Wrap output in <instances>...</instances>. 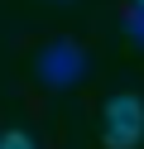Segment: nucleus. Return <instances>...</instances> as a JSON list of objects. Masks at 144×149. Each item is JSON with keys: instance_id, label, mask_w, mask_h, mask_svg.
Masks as SVG:
<instances>
[{"instance_id": "f03ea898", "label": "nucleus", "mask_w": 144, "mask_h": 149, "mask_svg": "<svg viewBox=\"0 0 144 149\" xmlns=\"http://www.w3.org/2000/svg\"><path fill=\"white\" fill-rule=\"evenodd\" d=\"M101 139L106 149H139L144 139V101L139 96H111L101 111Z\"/></svg>"}, {"instance_id": "39448f33", "label": "nucleus", "mask_w": 144, "mask_h": 149, "mask_svg": "<svg viewBox=\"0 0 144 149\" xmlns=\"http://www.w3.org/2000/svg\"><path fill=\"white\" fill-rule=\"evenodd\" d=\"M53 5H67V0H53Z\"/></svg>"}, {"instance_id": "20e7f679", "label": "nucleus", "mask_w": 144, "mask_h": 149, "mask_svg": "<svg viewBox=\"0 0 144 149\" xmlns=\"http://www.w3.org/2000/svg\"><path fill=\"white\" fill-rule=\"evenodd\" d=\"M0 149H38L34 135H24V130H5L0 135Z\"/></svg>"}, {"instance_id": "423d86ee", "label": "nucleus", "mask_w": 144, "mask_h": 149, "mask_svg": "<svg viewBox=\"0 0 144 149\" xmlns=\"http://www.w3.org/2000/svg\"><path fill=\"white\" fill-rule=\"evenodd\" d=\"M134 5H144V0H134Z\"/></svg>"}, {"instance_id": "7ed1b4c3", "label": "nucleus", "mask_w": 144, "mask_h": 149, "mask_svg": "<svg viewBox=\"0 0 144 149\" xmlns=\"http://www.w3.org/2000/svg\"><path fill=\"white\" fill-rule=\"evenodd\" d=\"M120 29H125V39L144 53V5H130V10L120 15Z\"/></svg>"}, {"instance_id": "f257e3e1", "label": "nucleus", "mask_w": 144, "mask_h": 149, "mask_svg": "<svg viewBox=\"0 0 144 149\" xmlns=\"http://www.w3.org/2000/svg\"><path fill=\"white\" fill-rule=\"evenodd\" d=\"M38 82L43 87H53V91H67V87H77V82H86V48L77 39H53V43H43V53H38Z\"/></svg>"}]
</instances>
